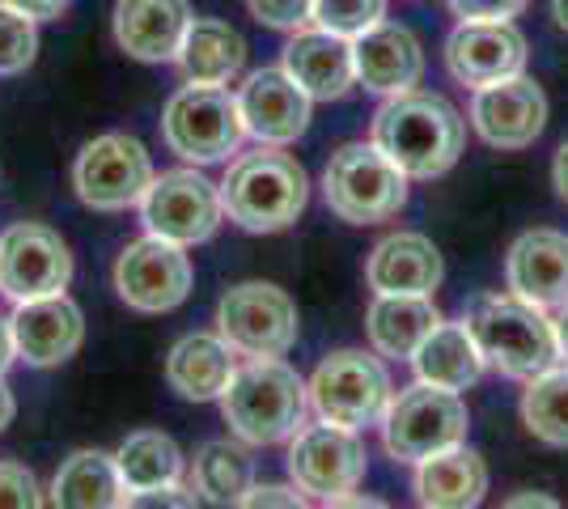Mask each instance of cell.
Masks as SVG:
<instances>
[{"mask_svg": "<svg viewBox=\"0 0 568 509\" xmlns=\"http://www.w3.org/2000/svg\"><path fill=\"white\" fill-rule=\"evenodd\" d=\"M374 145L407 174V179H437L463 157L467 123L442 94L407 90L386 98L374 115Z\"/></svg>", "mask_w": 568, "mask_h": 509, "instance_id": "1", "label": "cell"}, {"mask_svg": "<svg viewBox=\"0 0 568 509\" xmlns=\"http://www.w3.org/2000/svg\"><path fill=\"white\" fill-rule=\"evenodd\" d=\"M310 387L281 357H251L234 369L221 390V413L237 441L276 446L306 425Z\"/></svg>", "mask_w": 568, "mask_h": 509, "instance_id": "2", "label": "cell"}, {"mask_svg": "<svg viewBox=\"0 0 568 509\" xmlns=\"http://www.w3.org/2000/svg\"><path fill=\"white\" fill-rule=\"evenodd\" d=\"M225 217L251 230V234H276L288 230L306 213L310 179L288 153L260 145V153H242L230 174L216 183Z\"/></svg>", "mask_w": 568, "mask_h": 509, "instance_id": "3", "label": "cell"}, {"mask_svg": "<svg viewBox=\"0 0 568 509\" xmlns=\"http://www.w3.org/2000/svg\"><path fill=\"white\" fill-rule=\"evenodd\" d=\"M463 318L471 327L484 362L497 365L505 378L530 383L560 362L551 318L514 293H479Z\"/></svg>", "mask_w": 568, "mask_h": 509, "instance_id": "4", "label": "cell"}, {"mask_svg": "<svg viewBox=\"0 0 568 509\" xmlns=\"http://www.w3.org/2000/svg\"><path fill=\"white\" fill-rule=\"evenodd\" d=\"M327 208L348 225H378L399 217L407 204V174H403L374 141H348L332 153L323 170Z\"/></svg>", "mask_w": 568, "mask_h": 509, "instance_id": "5", "label": "cell"}, {"mask_svg": "<svg viewBox=\"0 0 568 509\" xmlns=\"http://www.w3.org/2000/svg\"><path fill=\"white\" fill-rule=\"evenodd\" d=\"M242 111L225 85H183L162 111V141L191 166L230 162L242 149Z\"/></svg>", "mask_w": 568, "mask_h": 509, "instance_id": "6", "label": "cell"}, {"mask_svg": "<svg viewBox=\"0 0 568 509\" xmlns=\"http://www.w3.org/2000/svg\"><path fill=\"white\" fill-rule=\"evenodd\" d=\"M310 387V408L318 420H332L339 429H369L382 425V416L395 399L390 374L374 353L361 348H339L332 357H323Z\"/></svg>", "mask_w": 568, "mask_h": 509, "instance_id": "7", "label": "cell"}, {"mask_svg": "<svg viewBox=\"0 0 568 509\" xmlns=\"http://www.w3.org/2000/svg\"><path fill=\"white\" fill-rule=\"evenodd\" d=\"M467 425H471V416H467V404L458 390L416 383L390 399V408L382 416V441H386L390 459L425 462L450 446H463Z\"/></svg>", "mask_w": 568, "mask_h": 509, "instance_id": "8", "label": "cell"}, {"mask_svg": "<svg viewBox=\"0 0 568 509\" xmlns=\"http://www.w3.org/2000/svg\"><path fill=\"white\" fill-rule=\"evenodd\" d=\"M153 183V162L149 149L128 136V132H106L94 136L72 162V187L77 200L94 213H123L141 204Z\"/></svg>", "mask_w": 568, "mask_h": 509, "instance_id": "9", "label": "cell"}, {"mask_svg": "<svg viewBox=\"0 0 568 509\" xmlns=\"http://www.w3.org/2000/svg\"><path fill=\"white\" fill-rule=\"evenodd\" d=\"M216 336L242 357H284L297 344V306L267 281H242L216 306Z\"/></svg>", "mask_w": 568, "mask_h": 509, "instance_id": "10", "label": "cell"}, {"mask_svg": "<svg viewBox=\"0 0 568 509\" xmlns=\"http://www.w3.org/2000/svg\"><path fill=\"white\" fill-rule=\"evenodd\" d=\"M221 217H225L221 187L191 166L153 174V183H149V192L141 200L144 234L179 246L209 243L216 234V225H221Z\"/></svg>", "mask_w": 568, "mask_h": 509, "instance_id": "11", "label": "cell"}, {"mask_svg": "<svg viewBox=\"0 0 568 509\" xmlns=\"http://www.w3.org/2000/svg\"><path fill=\"white\" fill-rule=\"evenodd\" d=\"M72 281L69 243L43 221H18L0 234V293L22 306L39 297H60Z\"/></svg>", "mask_w": 568, "mask_h": 509, "instance_id": "12", "label": "cell"}, {"mask_svg": "<svg viewBox=\"0 0 568 509\" xmlns=\"http://www.w3.org/2000/svg\"><path fill=\"white\" fill-rule=\"evenodd\" d=\"M288 480L293 488H302L306 497H348L356 485L365 480V446L356 429H339L332 420L318 425H302L297 434L288 437Z\"/></svg>", "mask_w": 568, "mask_h": 509, "instance_id": "13", "label": "cell"}, {"mask_svg": "<svg viewBox=\"0 0 568 509\" xmlns=\"http://www.w3.org/2000/svg\"><path fill=\"white\" fill-rule=\"evenodd\" d=\"M191 281H195V272H191L187 246L153 238V234L128 243L115 259L119 302L136 315H166L174 306H183Z\"/></svg>", "mask_w": 568, "mask_h": 509, "instance_id": "14", "label": "cell"}, {"mask_svg": "<svg viewBox=\"0 0 568 509\" xmlns=\"http://www.w3.org/2000/svg\"><path fill=\"white\" fill-rule=\"evenodd\" d=\"M526 39L514 22H458L446 39V69L458 85H497L526 73Z\"/></svg>", "mask_w": 568, "mask_h": 509, "instance_id": "15", "label": "cell"}, {"mask_svg": "<svg viewBox=\"0 0 568 509\" xmlns=\"http://www.w3.org/2000/svg\"><path fill=\"white\" fill-rule=\"evenodd\" d=\"M310 102L314 98L284 73V69H260L237 85V111L246 136H255L260 145L281 149L293 145L310 128Z\"/></svg>", "mask_w": 568, "mask_h": 509, "instance_id": "16", "label": "cell"}, {"mask_svg": "<svg viewBox=\"0 0 568 509\" xmlns=\"http://www.w3.org/2000/svg\"><path fill=\"white\" fill-rule=\"evenodd\" d=\"M475 132L493 149H526L539 141L547 123V98L535 77H509L471 94Z\"/></svg>", "mask_w": 568, "mask_h": 509, "instance_id": "17", "label": "cell"}, {"mask_svg": "<svg viewBox=\"0 0 568 509\" xmlns=\"http://www.w3.org/2000/svg\"><path fill=\"white\" fill-rule=\"evenodd\" d=\"M505 285L544 315L568 311V234L526 230L505 255Z\"/></svg>", "mask_w": 568, "mask_h": 509, "instance_id": "18", "label": "cell"}, {"mask_svg": "<svg viewBox=\"0 0 568 509\" xmlns=\"http://www.w3.org/2000/svg\"><path fill=\"white\" fill-rule=\"evenodd\" d=\"M13 353L34 369H51L64 365L69 357H77L81 339H85V318L72 306L69 297H39V302H22L13 318Z\"/></svg>", "mask_w": 568, "mask_h": 509, "instance_id": "19", "label": "cell"}, {"mask_svg": "<svg viewBox=\"0 0 568 509\" xmlns=\"http://www.w3.org/2000/svg\"><path fill=\"white\" fill-rule=\"evenodd\" d=\"M353 64H356V85L374 90V94H407L420 85L425 77V48L420 39L395 22H378L353 39Z\"/></svg>", "mask_w": 568, "mask_h": 509, "instance_id": "20", "label": "cell"}, {"mask_svg": "<svg viewBox=\"0 0 568 509\" xmlns=\"http://www.w3.org/2000/svg\"><path fill=\"white\" fill-rule=\"evenodd\" d=\"M281 69L293 77L314 102L344 98L356 85L353 39H339V34L318 30V26H302V30H293V39H288V48H284Z\"/></svg>", "mask_w": 568, "mask_h": 509, "instance_id": "21", "label": "cell"}, {"mask_svg": "<svg viewBox=\"0 0 568 509\" xmlns=\"http://www.w3.org/2000/svg\"><path fill=\"white\" fill-rule=\"evenodd\" d=\"M442 276H446L442 251L416 230H399V234L382 238L365 259L369 289L390 293V297H433Z\"/></svg>", "mask_w": 568, "mask_h": 509, "instance_id": "22", "label": "cell"}, {"mask_svg": "<svg viewBox=\"0 0 568 509\" xmlns=\"http://www.w3.org/2000/svg\"><path fill=\"white\" fill-rule=\"evenodd\" d=\"M187 0H115V43L141 64L179 60L191 26Z\"/></svg>", "mask_w": 568, "mask_h": 509, "instance_id": "23", "label": "cell"}, {"mask_svg": "<svg viewBox=\"0 0 568 509\" xmlns=\"http://www.w3.org/2000/svg\"><path fill=\"white\" fill-rule=\"evenodd\" d=\"M484 353L475 344L467 318L458 323H437L425 336V344L412 353V369H416V383H428V387L442 390H467L479 383L484 374Z\"/></svg>", "mask_w": 568, "mask_h": 509, "instance_id": "24", "label": "cell"}, {"mask_svg": "<svg viewBox=\"0 0 568 509\" xmlns=\"http://www.w3.org/2000/svg\"><path fill=\"white\" fill-rule=\"evenodd\" d=\"M442 323V311L433 306V297H390L374 293L369 311H365V336L378 357L390 362H412V353L425 344V336Z\"/></svg>", "mask_w": 568, "mask_h": 509, "instance_id": "25", "label": "cell"}, {"mask_svg": "<svg viewBox=\"0 0 568 509\" xmlns=\"http://www.w3.org/2000/svg\"><path fill=\"white\" fill-rule=\"evenodd\" d=\"M484 492H488V462L467 441L416 462V497L425 509H475Z\"/></svg>", "mask_w": 568, "mask_h": 509, "instance_id": "26", "label": "cell"}, {"mask_svg": "<svg viewBox=\"0 0 568 509\" xmlns=\"http://www.w3.org/2000/svg\"><path fill=\"white\" fill-rule=\"evenodd\" d=\"M234 348L221 336H209V332H195V336H183L166 357V383L183 399H195V404H209V399H221L225 383L234 378Z\"/></svg>", "mask_w": 568, "mask_h": 509, "instance_id": "27", "label": "cell"}, {"mask_svg": "<svg viewBox=\"0 0 568 509\" xmlns=\"http://www.w3.org/2000/svg\"><path fill=\"white\" fill-rule=\"evenodd\" d=\"M179 64L191 85H230L246 64V39L221 18H191Z\"/></svg>", "mask_w": 568, "mask_h": 509, "instance_id": "28", "label": "cell"}, {"mask_svg": "<svg viewBox=\"0 0 568 509\" xmlns=\"http://www.w3.org/2000/svg\"><path fill=\"white\" fill-rule=\"evenodd\" d=\"M115 455L106 450H72L51 480V509H119L123 506Z\"/></svg>", "mask_w": 568, "mask_h": 509, "instance_id": "29", "label": "cell"}, {"mask_svg": "<svg viewBox=\"0 0 568 509\" xmlns=\"http://www.w3.org/2000/svg\"><path fill=\"white\" fill-rule=\"evenodd\" d=\"M255 485V459L246 450V441H230V437H216L204 441L195 450L191 462V488L213 501V506H237Z\"/></svg>", "mask_w": 568, "mask_h": 509, "instance_id": "30", "label": "cell"}, {"mask_svg": "<svg viewBox=\"0 0 568 509\" xmlns=\"http://www.w3.org/2000/svg\"><path fill=\"white\" fill-rule=\"evenodd\" d=\"M115 467L128 492L174 485V480H183V450L174 446V437L141 429V434L123 437V446L115 450Z\"/></svg>", "mask_w": 568, "mask_h": 509, "instance_id": "31", "label": "cell"}, {"mask_svg": "<svg viewBox=\"0 0 568 509\" xmlns=\"http://www.w3.org/2000/svg\"><path fill=\"white\" fill-rule=\"evenodd\" d=\"M521 420L544 446L568 450V365H551L539 378L526 383Z\"/></svg>", "mask_w": 568, "mask_h": 509, "instance_id": "32", "label": "cell"}, {"mask_svg": "<svg viewBox=\"0 0 568 509\" xmlns=\"http://www.w3.org/2000/svg\"><path fill=\"white\" fill-rule=\"evenodd\" d=\"M310 22L339 39H361L365 30L386 22V0H314Z\"/></svg>", "mask_w": 568, "mask_h": 509, "instance_id": "33", "label": "cell"}, {"mask_svg": "<svg viewBox=\"0 0 568 509\" xmlns=\"http://www.w3.org/2000/svg\"><path fill=\"white\" fill-rule=\"evenodd\" d=\"M39 51V30L34 18H26L18 9L0 4V77H18L34 64Z\"/></svg>", "mask_w": 568, "mask_h": 509, "instance_id": "34", "label": "cell"}, {"mask_svg": "<svg viewBox=\"0 0 568 509\" xmlns=\"http://www.w3.org/2000/svg\"><path fill=\"white\" fill-rule=\"evenodd\" d=\"M0 509H43L39 476L26 462H0Z\"/></svg>", "mask_w": 568, "mask_h": 509, "instance_id": "35", "label": "cell"}, {"mask_svg": "<svg viewBox=\"0 0 568 509\" xmlns=\"http://www.w3.org/2000/svg\"><path fill=\"white\" fill-rule=\"evenodd\" d=\"M119 509H200V492L187 488L183 480H174V485L123 492V506Z\"/></svg>", "mask_w": 568, "mask_h": 509, "instance_id": "36", "label": "cell"}, {"mask_svg": "<svg viewBox=\"0 0 568 509\" xmlns=\"http://www.w3.org/2000/svg\"><path fill=\"white\" fill-rule=\"evenodd\" d=\"M246 9H251V18L263 26H272V30H302L310 26V9H314V0H246Z\"/></svg>", "mask_w": 568, "mask_h": 509, "instance_id": "37", "label": "cell"}, {"mask_svg": "<svg viewBox=\"0 0 568 509\" xmlns=\"http://www.w3.org/2000/svg\"><path fill=\"white\" fill-rule=\"evenodd\" d=\"M530 0H450L463 22H514Z\"/></svg>", "mask_w": 568, "mask_h": 509, "instance_id": "38", "label": "cell"}, {"mask_svg": "<svg viewBox=\"0 0 568 509\" xmlns=\"http://www.w3.org/2000/svg\"><path fill=\"white\" fill-rule=\"evenodd\" d=\"M237 509H310L306 492L288 485H251V492L237 501Z\"/></svg>", "mask_w": 568, "mask_h": 509, "instance_id": "39", "label": "cell"}, {"mask_svg": "<svg viewBox=\"0 0 568 509\" xmlns=\"http://www.w3.org/2000/svg\"><path fill=\"white\" fill-rule=\"evenodd\" d=\"M0 4L18 9V13L34 18V22H51V18H60L69 9V0H0Z\"/></svg>", "mask_w": 568, "mask_h": 509, "instance_id": "40", "label": "cell"}, {"mask_svg": "<svg viewBox=\"0 0 568 509\" xmlns=\"http://www.w3.org/2000/svg\"><path fill=\"white\" fill-rule=\"evenodd\" d=\"M500 509H565V506L556 497H547V492H514Z\"/></svg>", "mask_w": 568, "mask_h": 509, "instance_id": "41", "label": "cell"}, {"mask_svg": "<svg viewBox=\"0 0 568 509\" xmlns=\"http://www.w3.org/2000/svg\"><path fill=\"white\" fill-rule=\"evenodd\" d=\"M551 183H556V195L568 204V141L556 149V162H551Z\"/></svg>", "mask_w": 568, "mask_h": 509, "instance_id": "42", "label": "cell"}, {"mask_svg": "<svg viewBox=\"0 0 568 509\" xmlns=\"http://www.w3.org/2000/svg\"><path fill=\"white\" fill-rule=\"evenodd\" d=\"M327 509H390L386 501H378V497H356V492H348V497H335V501H327Z\"/></svg>", "mask_w": 568, "mask_h": 509, "instance_id": "43", "label": "cell"}, {"mask_svg": "<svg viewBox=\"0 0 568 509\" xmlns=\"http://www.w3.org/2000/svg\"><path fill=\"white\" fill-rule=\"evenodd\" d=\"M18 353H13V332H9V318H0V378H4V369L13 362Z\"/></svg>", "mask_w": 568, "mask_h": 509, "instance_id": "44", "label": "cell"}, {"mask_svg": "<svg viewBox=\"0 0 568 509\" xmlns=\"http://www.w3.org/2000/svg\"><path fill=\"white\" fill-rule=\"evenodd\" d=\"M13 416H18V404H13V390L4 387V378H0V434L13 425Z\"/></svg>", "mask_w": 568, "mask_h": 509, "instance_id": "45", "label": "cell"}, {"mask_svg": "<svg viewBox=\"0 0 568 509\" xmlns=\"http://www.w3.org/2000/svg\"><path fill=\"white\" fill-rule=\"evenodd\" d=\"M551 327H556V348H560V362L568 365V311L551 318Z\"/></svg>", "mask_w": 568, "mask_h": 509, "instance_id": "46", "label": "cell"}, {"mask_svg": "<svg viewBox=\"0 0 568 509\" xmlns=\"http://www.w3.org/2000/svg\"><path fill=\"white\" fill-rule=\"evenodd\" d=\"M551 18H556V26L568 34V0H551Z\"/></svg>", "mask_w": 568, "mask_h": 509, "instance_id": "47", "label": "cell"}]
</instances>
